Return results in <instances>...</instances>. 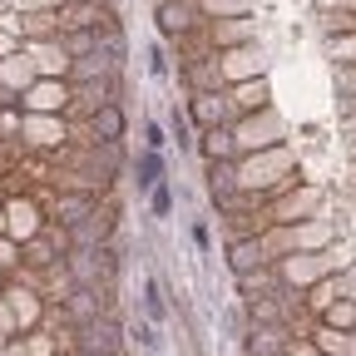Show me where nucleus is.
<instances>
[{
    "mask_svg": "<svg viewBox=\"0 0 356 356\" xmlns=\"http://www.w3.org/2000/svg\"><path fill=\"white\" fill-rule=\"evenodd\" d=\"M25 55L35 60V70H40L44 79H70L74 55L60 44V35H50V40H25Z\"/></svg>",
    "mask_w": 356,
    "mask_h": 356,
    "instance_id": "nucleus-1",
    "label": "nucleus"
},
{
    "mask_svg": "<svg viewBox=\"0 0 356 356\" xmlns=\"http://www.w3.org/2000/svg\"><path fill=\"white\" fill-rule=\"evenodd\" d=\"M159 25H163L168 40H178V35H188V30H203L208 15L198 10V0H159Z\"/></svg>",
    "mask_w": 356,
    "mask_h": 356,
    "instance_id": "nucleus-2",
    "label": "nucleus"
},
{
    "mask_svg": "<svg viewBox=\"0 0 356 356\" xmlns=\"http://www.w3.org/2000/svg\"><path fill=\"white\" fill-rule=\"evenodd\" d=\"M109 20H114V10L99 6V0H65L60 6V35L65 30H99Z\"/></svg>",
    "mask_w": 356,
    "mask_h": 356,
    "instance_id": "nucleus-3",
    "label": "nucleus"
},
{
    "mask_svg": "<svg viewBox=\"0 0 356 356\" xmlns=\"http://www.w3.org/2000/svg\"><path fill=\"white\" fill-rule=\"evenodd\" d=\"M25 104L35 109V114H65V104H70V79H35L30 89H25Z\"/></svg>",
    "mask_w": 356,
    "mask_h": 356,
    "instance_id": "nucleus-4",
    "label": "nucleus"
},
{
    "mask_svg": "<svg viewBox=\"0 0 356 356\" xmlns=\"http://www.w3.org/2000/svg\"><path fill=\"white\" fill-rule=\"evenodd\" d=\"M218 65H222V79H257L262 74V50L248 40V44H233V50H218Z\"/></svg>",
    "mask_w": 356,
    "mask_h": 356,
    "instance_id": "nucleus-5",
    "label": "nucleus"
},
{
    "mask_svg": "<svg viewBox=\"0 0 356 356\" xmlns=\"http://www.w3.org/2000/svg\"><path fill=\"white\" fill-rule=\"evenodd\" d=\"M327 267H332V252H312V257H282L277 277H282L287 287H302V282H317V277H327Z\"/></svg>",
    "mask_w": 356,
    "mask_h": 356,
    "instance_id": "nucleus-6",
    "label": "nucleus"
},
{
    "mask_svg": "<svg viewBox=\"0 0 356 356\" xmlns=\"http://www.w3.org/2000/svg\"><path fill=\"white\" fill-rule=\"evenodd\" d=\"M193 119L203 129H228V119H233L228 95H222V89H203V95H193Z\"/></svg>",
    "mask_w": 356,
    "mask_h": 356,
    "instance_id": "nucleus-7",
    "label": "nucleus"
},
{
    "mask_svg": "<svg viewBox=\"0 0 356 356\" xmlns=\"http://www.w3.org/2000/svg\"><path fill=\"white\" fill-rule=\"evenodd\" d=\"M6 228H10V238L15 243H25V238H35L44 222H40V208H35V198H6Z\"/></svg>",
    "mask_w": 356,
    "mask_h": 356,
    "instance_id": "nucleus-8",
    "label": "nucleus"
},
{
    "mask_svg": "<svg viewBox=\"0 0 356 356\" xmlns=\"http://www.w3.org/2000/svg\"><path fill=\"white\" fill-rule=\"evenodd\" d=\"M277 134H282V124L273 119V109H262V119H248L233 139H238V149H273Z\"/></svg>",
    "mask_w": 356,
    "mask_h": 356,
    "instance_id": "nucleus-9",
    "label": "nucleus"
},
{
    "mask_svg": "<svg viewBox=\"0 0 356 356\" xmlns=\"http://www.w3.org/2000/svg\"><path fill=\"white\" fill-rule=\"evenodd\" d=\"M95 193H74V188H55V222H65V228H74V222H84L89 213H95Z\"/></svg>",
    "mask_w": 356,
    "mask_h": 356,
    "instance_id": "nucleus-10",
    "label": "nucleus"
},
{
    "mask_svg": "<svg viewBox=\"0 0 356 356\" xmlns=\"http://www.w3.org/2000/svg\"><path fill=\"white\" fill-rule=\"evenodd\" d=\"M208 40H213V50H233V44H248V40H252V20H248V15L208 20Z\"/></svg>",
    "mask_w": 356,
    "mask_h": 356,
    "instance_id": "nucleus-11",
    "label": "nucleus"
},
{
    "mask_svg": "<svg viewBox=\"0 0 356 356\" xmlns=\"http://www.w3.org/2000/svg\"><path fill=\"white\" fill-rule=\"evenodd\" d=\"M35 60L30 55H20V50H10V55H0V84L6 89H15V95H25V89L35 84Z\"/></svg>",
    "mask_w": 356,
    "mask_h": 356,
    "instance_id": "nucleus-12",
    "label": "nucleus"
},
{
    "mask_svg": "<svg viewBox=\"0 0 356 356\" xmlns=\"http://www.w3.org/2000/svg\"><path fill=\"white\" fill-rule=\"evenodd\" d=\"M25 134H30L35 149H65V139H70L65 119H55V114H35V119L25 124Z\"/></svg>",
    "mask_w": 356,
    "mask_h": 356,
    "instance_id": "nucleus-13",
    "label": "nucleus"
},
{
    "mask_svg": "<svg viewBox=\"0 0 356 356\" xmlns=\"http://www.w3.org/2000/svg\"><path fill=\"white\" fill-rule=\"evenodd\" d=\"M89 134H95L99 144H119L124 139V109L109 99V104H99L95 114H89Z\"/></svg>",
    "mask_w": 356,
    "mask_h": 356,
    "instance_id": "nucleus-14",
    "label": "nucleus"
},
{
    "mask_svg": "<svg viewBox=\"0 0 356 356\" xmlns=\"http://www.w3.org/2000/svg\"><path fill=\"white\" fill-rule=\"evenodd\" d=\"M6 307H10V317L20 322V327H35L40 322V292L25 282V287H10L6 292Z\"/></svg>",
    "mask_w": 356,
    "mask_h": 356,
    "instance_id": "nucleus-15",
    "label": "nucleus"
},
{
    "mask_svg": "<svg viewBox=\"0 0 356 356\" xmlns=\"http://www.w3.org/2000/svg\"><path fill=\"white\" fill-rule=\"evenodd\" d=\"M317 203H322V193H317V188H302V193H292L287 203H277L273 213H267V222H277V228H282V222H297L302 213H312Z\"/></svg>",
    "mask_w": 356,
    "mask_h": 356,
    "instance_id": "nucleus-16",
    "label": "nucleus"
},
{
    "mask_svg": "<svg viewBox=\"0 0 356 356\" xmlns=\"http://www.w3.org/2000/svg\"><path fill=\"white\" fill-rule=\"evenodd\" d=\"M228 104H233V114H252V109H267V84H262V74L257 79H243L233 95H228Z\"/></svg>",
    "mask_w": 356,
    "mask_h": 356,
    "instance_id": "nucleus-17",
    "label": "nucleus"
},
{
    "mask_svg": "<svg viewBox=\"0 0 356 356\" xmlns=\"http://www.w3.org/2000/svg\"><path fill=\"white\" fill-rule=\"evenodd\" d=\"M134 173H139V188H154V184H163V159H159V149L139 154V163H134Z\"/></svg>",
    "mask_w": 356,
    "mask_h": 356,
    "instance_id": "nucleus-18",
    "label": "nucleus"
},
{
    "mask_svg": "<svg viewBox=\"0 0 356 356\" xmlns=\"http://www.w3.org/2000/svg\"><path fill=\"white\" fill-rule=\"evenodd\" d=\"M198 10L208 20H228V15H248V0H198Z\"/></svg>",
    "mask_w": 356,
    "mask_h": 356,
    "instance_id": "nucleus-19",
    "label": "nucleus"
},
{
    "mask_svg": "<svg viewBox=\"0 0 356 356\" xmlns=\"http://www.w3.org/2000/svg\"><path fill=\"white\" fill-rule=\"evenodd\" d=\"M233 149H238L233 129H208V144H203V154H208V159H228Z\"/></svg>",
    "mask_w": 356,
    "mask_h": 356,
    "instance_id": "nucleus-20",
    "label": "nucleus"
},
{
    "mask_svg": "<svg viewBox=\"0 0 356 356\" xmlns=\"http://www.w3.org/2000/svg\"><path fill=\"white\" fill-rule=\"evenodd\" d=\"M144 312H149V322H163V297H159V282H144Z\"/></svg>",
    "mask_w": 356,
    "mask_h": 356,
    "instance_id": "nucleus-21",
    "label": "nucleus"
},
{
    "mask_svg": "<svg viewBox=\"0 0 356 356\" xmlns=\"http://www.w3.org/2000/svg\"><path fill=\"white\" fill-rule=\"evenodd\" d=\"M129 332H134V341H139V346H149V351L159 346V327H154V322H134Z\"/></svg>",
    "mask_w": 356,
    "mask_h": 356,
    "instance_id": "nucleus-22",
    "label": "nucleus"
},
{
    "mask_svg": "<svg viewBox=\"0 0 356 356\" xmlns=\"http://www.w3.org/2000/svg\"><path fill=\"white\" fill-rule=\"evenodd\" d=\"M10 6H15V10L25 15V10H60L65 0H10Z\"/></svg>",
    "mask_w": 356,
    "mask_h": 356,
    "instance_id": "nucleus-23",
    "label": "nucleus"
},
{
    "mask_svg": "<svg viewBox=\"0 0 356 356\" xmlns=\"http://www.w3.org/2000/svg\"><path fill=\"white\" fill-rule=\"evenodd\" d=\"M287 356H322V351H317V341H297V337H287Z\"/></svg>",
    "mask_w": 356,
    "mask_h": 356,
    "instance_id": "nucleus-24",
    "label": "nucleus"
},
{
    "mask_svg": "<svg viewBox=\"0 0 356 356\" xmlns=\"http://www.w3.org/2000/svg\"><path fill=\"white\" fill-rule=\"evenodd\" d=\"M168 124H173V139H178V149H188V119H184V114H173Z\"/></svg>",
    "mask_w": 356,
    "mask_h": 356,
    "instance_id": "nucleus-25",
    "label": "nucleus"
},
{
    "mask_svg": "<svg viewBox=\"0 0 356 356\" xmlns=\"http://www.w3.org/2000/svg\"><path fill=\"white\" fill-rule=\"evenodd\" d=\"M168 208H173V198H168V188H163V184H154V213L163 218Z\"/></svg>",
    "mask_w": 356,
    "mask_h": 356,
    "instance_id": "nucleus-26",
    "label": "nucleus"
},
{
    "mask_svg": "<svg viewBox=\"0 0 356 356\" xmlns=\"http://www.w3.org/2000/svg\"><path fill=\"white\" fill-rule=\"evenodd\" d=\"M15 257H20V248H10V243H0V267H15Z\"/></svg>",
    "mask_w": 356,
    "mask_h": 356,
    "instance_id": "nucleus-27",
    "label": "nucleus"
},
{
    "mask_svg": "<svg viewBox=\"0 0 356 356\" xmlns=\"http://www.w3.org/2000/svg\"><path fill=\"white\" fill-rule=\"evenodd\" d=\"M163 144H168V139H163V129H159V124H149V149H163Z\"/></svg>",
    "mask_w": 356,
    "mask_h": 356,
    "instance_id": "nucleus-28",
    "label": "nucleus"
},
{
    "mask_svg": "<svg viewBox=\"0 0 356 356\" xmlns=\"http://www.w3.org/2000/svg\"><path fill=\"white\" fill-rule=\"evenodd\" d=\"M0 356H30V346H25V341H10V346L0 351Z\"/></svg>",
    "mask_w": 356,
    "mask_h": 356,
    "instance_id": "nucleus-29",
    "label": "nucleus"
},
{
    "mask_svg": "<svg viewBox=\"0 0 356 356\" xmlns=\"http://www.w3.org/2000/svg\"><path fill=\"white\" fill-rule=\"evenodd\" d=\"M346 109H351V114H356V84H351V95H346Z\"/></svg>",
    "mask_w": 356,
    "mask_h": 356,
    "instance_id": "nucleus-30",
    "label": "nucleus"
},
{
    "mask_svg": "<svg viewBox=\"0 0 356 356\" xmlns=\"http://www.w3.org/2000/svg\"><path fill=\"white\" fill-rule=\"evenodd\" d=\"M322 6H356V0H322Z\"/></svg>",
    "mask_w": 356,
    "mask_h": 356,
    "instance_id": "nucleus-31",
    "label": "nucleus"
},
{
    "mask_svg": "<svg viewBox=\"0 0 356 356\" xmlns=\"http://www.w3.org/2000/svg\"><path fill=\"white\" fill-rule=\"evenodd\" d=\"M0 218H6V203H0ZM0 228H6V222H0Z\"/></svg>",
    "mask_w": 356,
    "mask_h": 356,
    "instance_id": "nucleus-32",
    "label": "nucleus"
},
{
    "mask_svg": "<svg viewBox=\"0 0 356 356\" xmlns=\"http://www.w3.org/2000/svg\"><path fill=\"white\" fill-rule=\"evenodd\" d=\"M99 6H109V0H99Z\"/></svg>",
    "mask_w": 356,
    "mask_h": 356,
    "instance_id": "nucleus-33",
    "label": "nucleus"
},
{
    "mask_svg": "<svg viewBox=\"0 0 356 356\" xmlns=\"http://www.w3.org/2000/svg\"><path fill=\"white\" fill-rule=\"evenodd\" d=\"M0 273H6V267H0Z\"/></svg>",
    "mask_w": 356,
    "mask_h": 356,
    "instance_id": "nucleus-34",
    "label": "nucleus"
},
{
    "mask_svg": "<svg viewBox=\"0 0 356 356\" xmlns=\"http://www.w3.org/2000/svg\"><path fill=\"white\" fill-rule=\"evenodd\" d=\"M282 356H287V351H282Z\"/></svg>",
    "mask_w": 356,
    "mask_h": 356,
    "instance_id": "nucleus-35",
    "label": "nucleus"
}]
</instances>
